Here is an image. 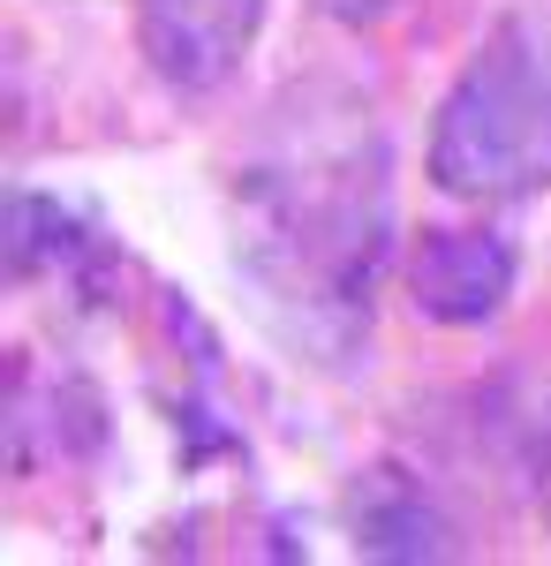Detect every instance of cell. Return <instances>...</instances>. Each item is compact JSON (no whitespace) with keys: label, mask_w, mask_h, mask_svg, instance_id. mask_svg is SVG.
Wrapping results in <instances>:
<instances>
[{"label":"cell","mask_w":551,"mask_h":566,"mask_svg":"<svg viewBox=\"0 0 551 566\" xmlns=\"http://www.w3.org/2000/svg\"><path fill=\"white\" fill-rule=\"evenodd\" d=\"M250 234L242 264L272 310H295L310 355H347L371 325V287L393 250L385 144L371 129L340 144H302L280 167H250Z\"/></svg>","instance_id":"1"},{"label":"cell","mask_w":551,"mask_h":566,"mask_svg":"<svg viewBox=\"0 0 551 566\" xmlns=\"http://www.w3.org/2000/svg\"><path fill=\"white\" fill-rule=\"evenodd\" d=\"M430 181L461 205L551 189V15H499L430 122Z\"/></svg>","instance_id":"2"},{"label":"cell","mask_w":551,"mask_h":566,"mask_svg":"<svg viewBox=\"0 0 551 566\" xmlns=\"http://www.w3.org/2000/svg\"><path fill=\"white\" fill-rule=\"evenodd\" d=\"M272 0H136V53L181 98L235 84Z\"/></svg>","instance_id":"3"},{"label":"cell","mask_w":551,"mask_h":566,"mask_svg":"<svg viewBox=\"0 0 551 566\" xmlns=\"http://www.w3.org/2000/svg\"><path fill=\"white\" fill-rule=\"evenodd\" d=\"M521 280V250L491 227H424L416 258H408V303L424 310L430 325H491L513 303Z\"/></svg>","instance_id":"4"},{"label":"cell","mask_w":551,"mask_h":566,"mask_svg":"<svg viewBox=\"0 0 551 566\" xmlns=\"http://www.w3.org/2000/svg\"><path fill=\"white\" fill-rule=\"evenodd\" d=\"M347 536L363 559H393V566H424V559H454V514L438 506L416 469L401 461H371L355 491H347Z\"/></svg>","instance_id":"5"},{"label":"cell","mask_w":551,"mask_h":566,"mask_svg":"<svg viewBox=\"0 0 551 566\" xmlns=\"http://www.w3.org/2000/svg\"><path fill=\"white\" fill-rule=\"evenodd\" d=\"M91 234L76 227V212H61L53 197H15L8 205V264L31 280V272H61V264H84Z\"/></svg>","instance_id":"6"},{"label":"cell","mask_w":551,"mask_h":566,"mask_svg":"<svg viewBox=\"0 0 551 566\" xmlns=\"http://www.w3.org/2000/svg\"><path fill=\"white\" fill-rule=\"evenodd\" d=\"M325 23H340V31H378V23H393L408 0H310Z\"/></svg>","instance_id":"7"},{"label":"cell","mask_w":551,"mask_h":566,"mask_svg":"<svg viewBox=\"0 0 551 566\" xmlns=\"http://www.w3.org/2000/svg\"><path fill=\"white\" fill-rule=\"evenodd\" d=\"M537 499H544V522H551V483H544V491H537Z\"/></svg>","instance_id":"8"}]
</instances>
